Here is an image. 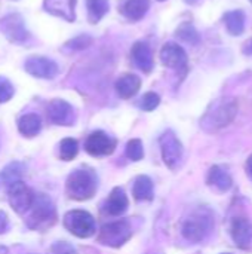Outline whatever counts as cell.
Listing matches in <instances>:
<instances>
[{
  "instance_id": "1",
  "label": "cell",
  "mask_w": 252,
  "mask_h": 254,
  "mask_svg": "<svg viewBox=\"0 0 252 254\" xmlns=\"http://www.w3.org/2000/svg\"><path fill=\"white\" fill-rule=\"evenodd\" d=\"M238 101L233 97H223L209 104L201 119V127L206 132H217L229 127L238 115Z\"/></svg>"
},
{
  "instance_id": "2",
  "label": "cell",
  "mask_w": 252,
  "mask_h": 254,
  "mask_svg": "<svg viewBox=\"0 0 252 254\" xmlns=\"http://www.w3.org/2000/svg\"><path fill=\"white\" fill-rule=\"evenodd\" d=\"M25 225L31 231L46 232L56 223V208L52 199L45 193H36L30 210L25 213Z\"/></svg>"
},
{
  "instance_id": "3",
  "label": "cell",
  "mask_w": 252,
  "mask_h": 254,
  "mask_svg": "<svg viewBox=\"0 0 252 254\" xmlns=\"http://www.w3.org/2000/svg\"><path fill=\"white\" fill-rule=\"evenodd\" d=\"M98 190V176L89 167L76 168L65 182V192L74 201H88Z\"/></svg>"
},
{
  "instance_id": "4",
  "label": "cell",
  "mask_w": 252,
  "mask_h": 254,
  "mask_svg": "<svg viewBox=\"0 0 252 254\" xmlns=\"http://www.w3.org/2000/svg\"><path fill=\"white\" fill-rule=\"evenodd\" d=\"M214 228V216L212 211L206 207H199L187 219L183 222L181 234L190 243H201L203 241Z\"/></svg>"
},
{
  "instance_id": "5",
  "label": "cell",
  "mask_w": 252,
  "mask_h": 254,
  "mask_svg": "<svg viewBox=\"0 0 252 254\" xmlns=\"http://www.w3.org/2000/svg\"><path fill=\"white\" fill-rule=\"evenodd\" d=\"M64 228L77 238H91L97 232V223L91 213L85 210H71L64 216Z\"/></svg>"
},
{
  "instance_id": "6",
  "label": "cell",
  "mask_w": 252,
  "mask_h": 254,
  "mask_svg": "<svg viewBox=\"0 0 252 254\" xmlns=\"http://www.w3.org/2000/svg\"><path fill=\"white\" fill-rule=\"evenodd\" d=\"M132 237V228L128 220H117L104 225L97 237L98 243L111 249H119L125 246Z\"/></svg>"
},
{
  "instance_id": "7",
  "label": "cell",
  "mask_w": 252,
  "mask_h": 254,
  "mask_svg": "<svg viewBox=\"0 0 252 254\" xmlns=\"http://www.w3.org/2000/svg\"><path fill=\"white\" fill-rule=\"evenodd\" d=\"M159 144H160V153L165 165L169 170H177L183 162L184 149L175 132L171 129L165 131L159 138Z\"/></svg>"
},
{
  "instance_id": "8",
  "label": "cell",
  "mask_w": 252,
  "mask_h": 254,
  "mask_svg": "<svg viewBox=\"0 0 252 254\" xmlns=\"http://www.w3.org/2000/svg\"><path fill=\"white\" fill-rule=\"evenodd\" d=\"M7 201H9V205L12 207V210L18 214H25L33 201H34V192L31 188H28L22 180H18L15 183H12L7 189Z\"/></svg>"
},
{
  "instance_id": "9",
  "label": "cell",
  "mask_w": 252,
  "mask_h": 254,
  "mask_svg": "<svg viewBox=\"0 0 252 254\" xmlns=\"http://www.w3.org/2000/svg\"><path fill=\"white\" fill-rule=\"evenodd\" d=\"M0 31L6 39L16 45H24L30 39V33L25 28L24 18L19 13H9L0 19Z\"/></svg>"
},
{
  "instance_id": "10",
  "label": "cell",
  "mask_w": 252,
  "mask_h": 254,
  "mask_svg": "<svg viewBox=\"0 0 252 254\" xmlns=\"http://www.w3.org/2000/svg\"><path fill=\"white\" fill-rule=\"evenodd\" d=\"M116 149V140L104 131H94L85 140V150L94 158L110 156Z\"/></svg>"
},
{
  "instance_id": "11",
  "label": "cell",
  "mask_w": 252,
  "mask_h": 254,
  "mask_svg": "<svg viewBox=\"0 0 252 254\" xmlns=\"http://www.w3.org/2000/svg\"><path fill=\"white\" fill-rule=\"evenodd\" d=\"M160 61L168 68H174L178 73L180 71L187 73V64H189L187 52L178 43L174 42L165 43L160 49Z\"/></svg>"
},
{
  "instance_id": "12",
  "label": "cell",
  "mask_w": 252,
  "mask_h": 254,
  "mask_svg": "<svg viewBox=\"0 0 252 254\" xmlns=\"http://www.w3.org/2000/svg\"><path fill=\"white\" fill-rule=\"evenodd\" d=\"M24 68L28 74L39 79H53L59 73L58 64L46 57H28L24 63Z\"/></svg>"
},
{
  "instance_id": "13",
  "label": "cell",
  "mask_w": 252,
  "mask_h": 254,
  "mask_svg": "<svg viewBox=\"0 0 252 254\" xmlns=\"http://www.w3.org/2000/svg\"><path fill=\"white\" fill-rule=\"evenodd\" d=\"M48 118L55 125L71 127L76 121V113L70 103L61 98H55L48 104Z\"/></svg>"
},
{
  "instance_id": "14",
  "label": "cell",
  "mask_w": 252,
  "mask_h": 254,
  "mask_svg": "<svg viewBox=\"0 0 252 254\" xmlns=\"http://www.w3.org/2000/svg\"><path fill=\"white\" fill-rule=\"evenodd\" d=\"M230 235L239 249H248L252 244V222L245 217H235L232 220Z\"/></svg>"
},
{
  "instance_id": "15",
  "label": "cell",
  "mask_w": 252,
  "mask_h": 254,
  "mask_svg": "<svg viewBox=\"0 0 252 254\" xmlns=\"http://www.w3.org/2000/svg\"><path fill=\"white\" fill-rule=\"evenodd\" d=\"M128 207H129V199L122 188H114L102 205L104 213L113 217L122 216L128 210Z\"/></svg>"
},
{
  "instance_id": "16",
  "label": "cell",
  "mask_w": 252,
  "mask_h": 254,
  "mask_svg": "<svg viewBox=\"0 0 252 254\" xmlns=\"http://www.w3.org/2000/svg\"><path fill=\"white\" fill-rule=\"evenodd\" d=\"M76 1L77 0H43V7L46 12L73 22L76 19Z\"/></svg>"
},
{
  "instance_id": "17",
  "label": "cell",
  "mask_w": 252,
  "mask_h": 254,
  "mask_svg": "<svg viewBox=\"0 0 252 254\" xmlns=\"http://www.w3.org/2000/svg\"><path fill=\"white\" fill-rule=\"evenodd\" d=\"M131 57L134 64L144 73H150L154 67L153 52L146 42H135L131 49Z\"/></svg>"
},
{
  "instance_id": "18",
  "label": "cell",
  "mask_w": 252,
  "mask_h": 254,
  "mask_svg": "<svg viewBox=\"0 0 252 254\" xmlns=\"http://www.w3.org/2000/svg\"><path fill=\"white\" fill-rule=\"evenodd\" d=\"M114 88H116V92L120 98L128 100V98H132L134 95H137V92L140 91L141 79L134 73H126V74H122L116 80Z\"/></svg>"
},
{
  "instance_id": "19",
  "label": "cell",
  "mask_w": 252,
  "mask_h": 254,
  "mask_svg": "<svg viewBox=\"0 0 252 254\" xmlns=\"http://www.w3.org/2000/svg\"><path fill=\"white\" fill-rule=\"evenodd\" d=\"M206 183L220 192H227L233 186V180H232L230 174L221 165H214L209 168L208 176H206Z\"/></svg>"
},
{
  "instance_id": "20",
  "label": "cell",
  "mask_w": 252,
  "mask_h": 254,
  "mask_svg": "<svg viewBox=\"0 0 252 254\" xmlns=\"http://www.w3.org/2000/svg\"><path fill=\"white\" fill-rule=\"evenodd\" d=\"M150 9V0H123L120 4V12L132 22L143 19Z\"/></svg>"
},
{
  "instance_id": "21",
  "label": "cell",
  "mask_w": 252,
  "mask_h": 254,
  "mask_svg": "<svg viewBox=\"0 0 252 254\" xmlns=\"http://www.w3.org/2000/svg\"><path fill=\"white\" fill-rule=\"evenodd\" d=\"M42 129V119L37 113H25L18 119V131L24 137H36Z\"/></svg>"
},
{
  "instance_id": "22",
  "label": "cell",
  "mask_w": 252,
  "mask_h": 254,
  "mask_svg": "<svg viewBox=\"0 0 252 254\" xmlns=\"http://www.w3.org/2000/svg\"><path fill=\"white\" fill-rule=\"evenodd\" d=\"M132 195L137 201H151L154 198V186L149 176H138L132 185Z\"/></svg>"
},
{
  "instance_id": "23",
  "label": "cell",
  "mask_w": 252,
  "mask_h": 254,
  "mask_svg": "<svg viewBox=\"0 0 252 254\" xmlns=\"http://www.w3.org/2000/svg\"><path fill=\"white\" fill-rule=\"evenodd\" d=\"M24 171H25V167H24L22 162L13 161V162L7 164V165L0 171V190H1V189H7L12 183L21 180Z\"/></svg>"
},
{
  "instance_id": "24",
  "label": "cell",
  "mask_w": 252,
  "mask_h": 254,
  "mask_svg": "<svg viewBox=\"0 0 252 254\" xmlns=\"http://www.w3.org/2000/svg\"><path fill=\"white\" fill-rule=\"evenodd\" d=\"M223 21L232 36H241L245 30V13L242 10H230L224 13Z\"/></svg>"
},
{
  "instance_id": "25",
  "label": "cell",
  "mask_w": 252,
  "mask_h": 254,
  "mask_svg": "<svg viewBox=\"0 0 252 254\" xmlns=\"http://www.w3.org/2000/svg\"><path fill=\"white\" fill-rule=\"evenodd\" d=\"M86 9H88V21L91 24H97L108 12L110 3L108 0H86Z\"/></svg>"
},
{
  "instance_id": "26",
  "label": "cell",
  "mask_w": 252,
  "mask_h": 254,
  "mask_svg": "<svg viewBox=\"0 0 252 254\" xmlns=\"http://www.w3.org/2000/svg\"><path fill=\"white\" fill-rule=\"evenodd\" d=\"M177 37L181 39L183 42L189 43V45H198L201 42V36L196 30V27L192 22H183L177 31H175Z\"/></svg>"
},
{
  "instance_id": "27",
  "label": "cell",
  "mask_w": 252,
  "mask_h": 254,
  "mask_svg": "<svg viewBox=\"0 0 252 254\" xmlns=\"http://www.w3.org/2000/svg\"><path fill=\"white\" fill-rule=\"evenodd\" d=\"M79 153V144L74 138H64L59 143V158L65 162L73 161Z\"/></svg>"
},
{
  "instance_id": "28",
  "label": "cell",
  "mask_w": 252,
  "mask_h": 254,
  "mask_svg": "<svg viewBox=\"0 0 252 254\" xmlns=\"http://www.w3.org/2000/svg\"><path fill=\"white\" fill-rule=\"evenodd\" d=\"M126 156L134 161V162H138L144 158V147H143V143L140 138H132L128 141L126 144V150H125Z\"/></svg>"
},
{
  "instance_id": "29",
  "label": "cell",
  "mask_w": 252,
  "mask_h": 254,
  "mask_svg": "<svg viewBox=\"0 0 252 254\" xmlns=\"http://www.w3.org/2000/svg\"><path fill=\"white\" fill-rule=\"evenodd\" d=\"M94 39L89 34H79L76 37H73L71 40H68L65 43V49L68 51H83L86 48H89L92 45Z\"/></svg>"
},
{
  "instance_id": "30",
  "label": "cell",
  "mask_w": 252,
  "mask_h": 254,
  "mask_svg": "<svg viewBox=\"0 0 252 254\" xmlns=\"http://www.w3.org/2000/svg\"><path fill=\"white\" fill-rule=\"evenodd\" d=\"M160 104V97L156 92H146L138 101V107L144 112H153Z\"/></svg>"
},
{
  "instance_id": "31",
  "label": "cell",
  "mask_w": 252,
  "mask_h": 254,
  "mask_svg": "<svg viewBox=\"0 0 252 254\" xmlns=\"http://www.w3.org/2000/svg\"><path fill=\"white\" fill-rule=\"evenodd\" d=\"M15 94L13 85L4 76H0V103H7Z\"/></svg>"
},
{
  "instance_id": "32",
  "label": "cell",
  "mask_w": 252,
  "mask_h": 254,
  "mask_svg": "<svg viewBox=\"0 0 252 254\" xmlns=\"http://www.w3.org/2000/svg\"><path fill=\"white\" fill-rule=\"evenodd\" d=\"M49 254H76L73 246L67 244V243H56L52 246Z\"/></svg>"
},
{
  "instance_id": "33",
  "label": "cell",
  "mask_w": 252,
  "mask_h": 254,
  "mask_svg": "<svg viewBox=\"0 0 252 254\" xmlns=\"http://www.w3.org/2000/svg\"><path fill=\"white\" fill-rule=\"evenodd\" d=\"M9 229V219H7V214L4 211L0 210V235L1 234H6Z\"/></svg>"
},
{
  "instance_id": "34",
  "label": "cell",
  "mask_w": 252,
  "mask_h": 254,
  "mask_svg": "<svg viewBox=\"0 0 252 254\" xmlns=\"http://www.w3.org/2000/svg\"><path fill=\"white\" fill-rule=\"evenodd\" d=\"M242 52H244L245 55H252V39H250V40L244 45Z\"/></svg>"
},
{
  "instance_id": "35",
  "label": "cell",
  "mask_w": 252,
  "mask_h": 254,
  "mask_svg": "<svg viewBox=\"0 0 252 254\" xmlns=\"http://www.w3.org/2000/svg\"><path fill=\"white\" fill-rule=\"evenodd\" d=\"M247 171H248L250 177L252 179V155L248 158V161H247Z\"/></svg>"
},
{
  "instance_id": "36",
  "label": "cell",
  "mask_w": 252,
  "mask_h": 254,
  "mask_svg": "<svg viewBox=\"0 0 252 254\" xmlns=\"http://www.w3.org/2000/svg\"><path fill=\"white\" fill-rule=\"evenodd\" d=\"M0 254H7V249L0 244Z\"/></svg>"
},
{
  "instance_id": "37",
  "label": "cell",
  "mask_w": 252,
  "mask_h": 254,
  "mask_svg": "<svg viewBox=\"0 0 252 254\" xmlns=\"http://www.w3.org/2000/svg\"><path fill=\"white\" fill-rule=\"evenodd\" d=\"M186 3H189V4H195V3H198L199 0H184Z\"/></svg>"
},
{
  "instance_id": "38",
  "label": "cell",
  "mask_w": 252,
  "mask_h": 254,
  "mask_svg": "<svg viewBox=\"0 0 252 254\" xmlns=\"http://www.w3.org/2000/svg\"><path fill=\"white\" fill-rule=\"evenodd\" d=\"M221 254H230V253H221Z\"/></svg>"
},
{
  "instance_id": "39",
  "label": "cell",
  "mask_w": 252,
  "mask_h": 254,
  "mask_svg": "<svg viewBox=\"0 0 252 254\" xmlns=\"http://www.w3.org/2000/svg\"><path fill=\"white\" fill-rule=\"evenodd\" d=\"M159 1H163V0H159Z\"/></svg>"
},
{
  "instance_id": "40",
  "label": "cell",
  "mask_w": 252,
  "mask_h": 254,
  "mask_svg": "<svg viewBox=\"0 0 252 254\" xmlns=\"http://www.w3.org/2000/svg\"><path fill=\"white\" fill-rule=\"evenodd\" d=\"M251 3H252V0H251Z\"/></svg>"
},
{
  "instance_id": "41",
  "label": "cell",
  "mask_w": 252,
  "mask_h": 254,
  "mask_svg": "<svg viewBox=\"0 0 252 254\" xmlns=\"http://www.w3.org/2000/svg\"><path fill=\"white\" fill-rule=\"evenodd\" d=\"M153 254H156V253H153Z\"/></svg>"
}]
</instances>
